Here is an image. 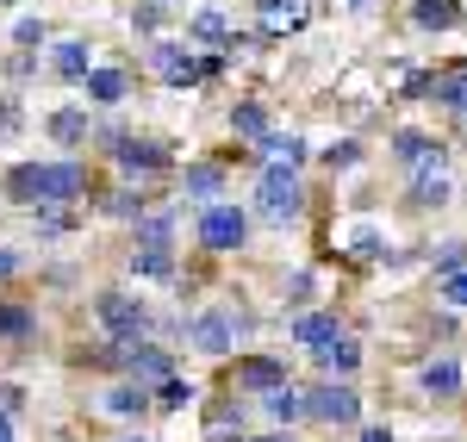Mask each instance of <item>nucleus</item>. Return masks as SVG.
<instances>
[{"label":"nucleus","instance_id":"nucleus-1","mask_svg":"<svg viewBox=\"0 0 467 442\" xmlns=\"http://www.w3.org/2000/svg\"><path fill=\"white\" fill-rule=\"evenodd\" d=\"M88 318H94V331L112 336V343H156V305L144 293H131V287H100V293L88 299Z\"/></svg>","mask_w":467,"mask_h":442},{"label":"nucleus","instance_id":"nucleus-2","mask_svg":"<svg viewBox=\"0 0 467 442\" xmlns=\"http://www.w3.org/2000/svg\"><path fill=\"white\" fill-rule=\"evenodd\" d=\"M250 331H255V318L244 312V305H200V312L187 318V349L206 355V362H224L231 349L244 355Z\"/></svg>","mask_w":467,"mask_h":442},{"label":"nucleus","instance_id":"nucleus-3","mask_svg":"<svg viewBox=\"0 0 467 442\" xmlns=\"http://www.w3.org/2000/svg\"><path fill=\"white\" fill-rule=\"evenodd\" d=\"M299 212H306V181H299V169H262V181H255V193H250V219L287 231V224H299Z\"/></svg>","mask_w":467,"mask_h":442},{"label":"nucleus","instance_id":"nucleus-4","mask_svg":"<svg viewBox=\"0 0 467 442\" xmlns=\"http://www.w3.org/2000/svg\"><path fill=\"white\" fill-rule=\"evenodd\" d=\"M250 212L237 206V200H218L206 212H193V243L206 250V256H237V250H250Z\"/></svg>","mask_w":467,"mask_h":442},{"label":"nucleus","instance_id":"nucleus-5","mask_svg":"<svg viewBox=\"0 0 467 442\" xmlns=\"http://www.w3.org/2000/svg\"><path fill=\"white\" fill-rule=\"evenodd\" d=\"M306 424L361 430V386L356 380H318V386H306Z\"/></svg>","mask_w":467,"mask_h":442},{"label":"nucleus","instance_id":"nucleus-6","mask_svg":"<svg viewBox=\"0 0 467 442\" xmlns=\"http://www.w3.org/2000/svg\"><path fill=\"white\" fill-rule=\"evenodd\" d=\"M112 156V169H119V181H131V187H144L156 181V175H175V149L162 144V138H119V144L107 149Z\"/></svg>","mask_w":467,"mask_h":442},{"label":"nucleus","instance_id":"nucleus-7","mask_svg":"<svg viewBox=\"0 0 467 442\" xmlns=\"http://www.w3.org/2000/svg\"><path fill=\"white\" fill-rule=\"evenodd\" d=\"M37 187H44V206H81V200H100L94 169L81 156H50L37 162Z\"/></svg>","mask_w":467,"mask_h":442},{"label":"nucleus","instance_id":"nucleus-8","mask_svg":"<svg viewBox=\"0 0 467 442\" xmlns=\"http://www.w3.org/2000/svg\"><path fill=\"white\" fill-rule=\"evenodd\" d=\"M144 63L162 75V87H169V94L206 87V63H200V50H193L187 37H156V44L144 50Z\"/></svg>","mask_w":467,"mask_h":442},{"label":"nucleus","instance_id":"nucleus-9","mask_svg":"<svg viewBox=\"0 0 467 442\" xmlns=\"http://www.w3.org/2000/svg\"><path fill=\"white\" fill-rule=\"evenodd\" d=\"M281 386H293L287 355H268V349H244V355L231 362V393H255V399H268V393H281Z\"/></svg>","mask_w":467,"mask_h":442},{"label":"nucleus","instance_id":"nucleus-10","mask_svg":"<svg viewBox=\"0 0 467 442\" xmlns=\"http://www.w3.org/2000/svg\"><path fill=\"white\" fill-rule=\"evenodd\" d=\"M200 437L206 442H250V406L237 393H218L200 406Z\"/></svg>","mask_w":467,"mask_h":442},{"label":"nucleus","instance_id":"nucleus-11","mask_svg":"<svg viewBox=\"0 0 467 442\" xmlns=\"http://www.w3.org/2000/svg\"><path fill=\"white\" fill-rule=\"evenodd\" d=\"M175 349L169 343H131V355H125V380H138L144 393H156V386H169L175 380Z\"/></svg>","mask_w":467,"mask_h":442},{"label":"nucleus","instance_id":"nucleus-12","mask_svg":"<svg viewBox=\"0 0 467 442\" xmlns=\"http://www.w3.org/2000/svg\"><path fill=\"white\" fill-rule=\"evenodd\" d=\"M393 162L405 169V175H431V169H449V144H442L436 131H399Z\"/></svg>","mask_w":467,"mask_h":442},{"label":"nucleus","instance_id":"nucleus-13","mask_svg":"<svg viewBox=\"0 0 467 442\" xmlns=\"http://www.w3.org/2000/svg\"><path fill=\"white\" fill-rule=\"evenodd\" d=\"M94 411H100V417H119V424H138V417L156 411V393H144L138 380H107V386L94 393Z\"/></svg>","mask_w":467,"mask_h":442},{"label":"nucleus","instance_id":"nucleus-14","mask_svg":"<svg viewBox=\"0 0 467 442\" xmlns=\"http://www.w3.org/2000/svg\"><path fill=\"white\" fill-rule=\"evenodd\" d=\"M231 187V169L218 162V156H200V162H187L181 169V200H193V212H206L218 206V193Z\"/></svg>","mask_w":467,"mask_h":442},{"label":"nucleus","instance_id":"nucleus-15","mask_svg":"<svg viewBox=\"0 0 467 442\" xmlns=\"http://www.w3.org/2000/svg\"><path fill=\"white\" fill-rule=\"evenodd\" d=\"M37 305L19 293H0V349H32L37 343Z\"/></svg>","mask_w":467,"mask_h":442},{"label":"nucleus","instance_id":"nucleus-16","mask_svg":"<svg viewBox=\"0 0 467 442\" xmlns=\"http://www.w3.org/2000/svg\"><path fill=\"white\" fill-rule=\"evenodd\" d=\"M337 336H343V318H337V312H324V305L293 312V318H287V343H293V349H306V355L324 349V343H337Z\"/></svg>","mask_w":467,"mask_h":442},{"label":"nucleus","instance_id":"nucleus-17","mask_svg":"<svg viewBox=\"0 0 467 442\" xmlns=\"http://www.w3.org/2000/svg\"><path fill=\"white\" fill-rule=\"evenodd\" d=\"M312 19V0H255V32L262 37H293L306 32Z\"/></svg>","mask_w":467,"mask_h":442},{"label":"nucleus","instance_id":"nucleus-18","mask_svg":"<svg viewBox=\"0 0 467 442\" xmlns=\"http://www.w3.org/2000/svg\"><path fill=\"white\" fill-rule=\"evenodd\" d=\"M175 237H181V206H150L131 224V250H175Z\"/></svg>","mask_w":467,"mask_h":442},{"label":"nucleus","instance_id":"nucleus-19","mask_svg":"<svg viewBox=\"0 0 467 442\" xmlns=\"http://www.w3.org/2000/svg\"><path fill=\"white\" fill-rule=\"evenodd\" d=\"M88 107H125L131 100V69L125 63H94V75L81 81Z\"/></svg>","mask_w":467,"mask_h":442},{"label":"nucleus","instance_id":"nucleus-20","mask_svg":"<svg viewBox=\"0 0 467 442\" xmlns=\"http://www.w3.org/2000/svg\"><path fill=\"white\" fill-rule=\"evenodd\" d=\"M418 386H424V399H436V406H449V399H462L467 374L455 355H431L424 368H418Z\"/></svg>","mask_w":467,"mask_h":442},{"label":"nucleus","instance_id":"nucleus-21","mask_svg":"<svg viewBox=\"0 0 467 442\" xmlns=\"http://www.w3.org/2000/svg\"><path fill=\"white\" fill-rule=\"evenodd\" d=\"M312 368L324 374V380H356L361 374V336H337V343H324V349H312Z\"/></svg>","mask_w":467,"mask_h":442},{"label":"nucleus","instance_id":"nucleus-22","mask_svg":"<svg viewBox=\"0 0 467 442\" xmlns=\"http://www.w3.org/2000/svg\"><path fill=\"white\" fill-rule=\"evenodd\" d=\"M100 219H112V224H138L150 212V193L144 187H131V181H112V187H100Z\"/></svg>","mask_w":467,"mask_h":442},{"label":"nucleus","instance_id":"nucleus-23","mask_svg":"<svg viewBox=\"0 0 467 442\" xmlns=\"http://www.w3.org/2000/svg\"><path fill=\"white\" fill-rule=\"evenodd\" d=\"M44 131H50V144H63V156H75L81 144H94V118L88 107H57L44 118Z\"/></svg>","mask_w":467,"mask_h":442},{"label":"nucleus","instance_id":"nucleus-24","mask_svg":"<svg viewBox=\"0 0 467 442\" xmlns=\"http://www.w3.org/2000/svg\"><path fill=\"white\" fill-rule=\"evenodd\" d=\"M231 138L250 144V156H255V149L275 138V112L262 107V100H237V107H231Z\"/></svg>","mask_w":467,"mask_h":442},{"label":"nucleus","instance_id":"nucleus-25","mask_svg":"<svg viewBox=\"0 0 467 442\" xmlns=\"http://www.w3.org/2000/svg\"><path fill=\"white\" fill-rule=\"evenodd\" d=\"M50 75L81 87V81L94 75V50H88V37H57V44H50Z\"/></svg>","mask_w":467,"mask_h":442},{"label":"nucleus","instance_id":"nucleus-26","mask_svg":"<svg viewBox=\"0 0 467 442\" xmlns=\"http://www.w3.org/2000/svg\"><path fill=\"white\" fill-rule=\"evenodd\" d=\"M449 200H455L449 169H431V175H411V181H405V206H411V212H442Z\"/></svg>","mask_w":467,"mask_h":442},{"label":"nucleus","instance_id":"nucleus-27","mask_svg":"<svg viewBox=\"0 0 467 442\" xmlns=\"http://www.w3.org/2000/svg\"><path fill=\"white\" fill-rule=\"evenodd\" d=\"M125 268H131V281H169V287H181L175 250H131V256H125Z\"/></svg>","mask_w":467,"mask_h":442},{"label":"nucleus","instance_id":"nucleus-28","mask_svg":"<svg viewBox=\"0 0 467 442\" xmlns=\"http://www.w3.org/2000/svg\"><path fill=\"white\" fill-rule=\"evenodd\" d=\"M262 411H268V424H275V430L306 424V386H281V393H268V399H262Z\"/></svg>","mask_w":467,"mask_h":442},{"label":"nucleus","instance_id":"nucleus-29","mask_svg":"<svg viewBox=\"0 0 467 442\" xmlns=\"http://www.w3.org/2000/svg\"><path fill=\"white\" fill-rule=\"evenodd\" d=\"M431 100H436L442 112L467 118V69H442V75H431Z\"/></svg>","mask_w":467,"mask_h":442},{"label":"nucleus","instance_id":"nucleus-30","mask_svg":"<svg viewBox=\"0 0 467 442\" xmlns=\"http://www.w3.org/2000/svg\"><path fill=\"white\" fill-rule=\"evenodd\" d=\"M255 162H262V169H299V162H306V138H293V131H275L268 144L255 149Z\"/></svg>","mask_w":467,"mask_h":442},{"label":"nucleus","instance_id":"nucleus-31","mask_svg":"<svg viewBox=\"0 0 467 442\" xmlns=\"http://www.w3.org/2000/svg\"><path fill=\"white\" fill-rule=\"evenodd\" d=\"M231 19H224V13H218V6H200V13H193V19H187V44H193V50H200V44H231Z\"/></svg>","mask_w":467,"mask_h":442},{"label":"nucleus","instance_id":"nucleus-32","mask_svg":"<svg viewBox=\"0 0 467 442\" xmlns=\"http://www.w3.org/2000/svg\"><path fill=\"white\" fill-rule=\"evenodd\" d=\"M32 231H37V243H57V237L81 231V212H75V206H37V212H32Z\"/></svg>","mask_w":467,"mask_h":442},{"label":"nucleus","instance_id":"nucleus-33","mask_svg":"<svg viewBox=\"0 0 467 442\" xmlns=\"http://www.w3.org/2000/svg\"><path fill=\"white\" fill-rule=\"evenodd\" d=\"M200 399H206V393H200V386H193V380H187V374H175V380H169V386H156V411H162V417H175V411L200 406Z\"/></svg>","mask_w":467,"mask_h":442},{"label":"nucleus","instance_id":"nucleus-34","mask_svg":"<svg viewBox=\"0 0 467 442\" xmlns=\"http://www.w3.org/2000/svg\"><path fill=\"white\" fill-rule=\"evenodd\" d=\"M411 19H418L424 32H449V26H462V6H455V0H418Z\"/></svg>","mask_w":467,"mask_h":442},{"label":"nucleus","instance_id":"nucleus-35","mask_svg":"<svg viewBox=\"0 0 467 442\" xmlns=\"http://www.w3.org/2000/svg\"><path fill=\"white\" fill-rule=\"evenodd\" d=\"M467 268V237H442L431 250V281H442V274H462Z\"/></svg>","mask_w":467,"mask_h":442},{"label":"nucleus","instance_id":"nucleus-36","mask_svg":"<svg viewBox=\"0 0 467 442\" xmlns=\"http://www.w3.org/2000/svg\"><path fill=\"white\" fill-rule=\"evenodd\" d=\"M312 299H318V274H312V268H293L287 274V305L293 312H312Z\"/></svg>","mask_w":467,"mask_h":442},{"label":"nucleus","instance_id":"nucleus-37","mask_svg":"<svg viewBox=\"0 0 467 442\" xmlns=\"http://www.w3.org/2000/svg\"><path fill=\"white\" fill-rule=\"evenodd\" d=\"M26 131V100L19 94H0V144H13Z\"/></svg>","mask_w":467,"mask_h":442},{"label":"nucleus","instance_id":"nucleus-38","mask_svg":"<svg viewBox=\"0 0 467 442\" xmlns=\"http://www.w3.org/2000/svg\"><path fill=\"white\" fill-rule=\"evenodd\" d=\"M436 305H442V312H467V268L436 281Z\"/></svg>","mask_w":467,"mask_h":442},{"label":"nucleus","instance_id":"nucleus-39","mask_svg":"<svg viewBox=\"0 0 467 442\" xmlns=\"http://www.w3.org/2000/svg\"><path fill=\"white\" fill-rule=\"evenodd\" d=\"M349 256H356V262H374V256H387V237H380L374 224H361V231H349Z\"/></svg>","mask_w":467,"mask_h":442},{"label":"nucleus","instance_id":"nucleus-40","mask_svg":"<svg viewBox=\"0 0 467 442\" xmlns=\"http://www.w3.org/2000/svg\"><path fill=\"white\" fill-rule=\"evenodd\" d=\"M13 44H19V50H44V44H50V26H44L37 13H26V19L13 26Z\"/></svg>","mask_w":467,"mask_h":442},{"label":"nucleus","instance_id":"nucleus-41","mask_svg":"<svg viewBox=\"0 0 467 442\" xmlns=\"http://www.w3.org/2000/svg\"><path fill=\"white\" fill-rule=\"evenodd\" d=\"M361 156H368V149H361L356 138H343V144H330V149H324V169H330V175H343V169H356Z\"/></svg>","mask_w":467,"mask_h":442},{"label":"nucleus","instance_id":"nucleus-42","mask_svg":"<svg viewBox=\"0 0 467 442\" xmlns=\"http://www.w3.org/2000/svg\"><path fill=\"white\" fill-rule=\"evenodd\" d=\"M26 268H32V256H26V250H13V243H0V287H13V281H19Z\"/></svg>","mask_w":467,"mask_h":442},{"label":"nucleus","instance_id":"nucleus-43","mask_svg":"<svg viewBox=\"0 0 467 442\" xmlns=\"http://www.w3.org/2000/svg\"><path fill=\"white\" fill-rule=\"evenodd\" d=\"M162 13H169V6H156V0H144V6L131 13V32H144L150 44H156V32H162Z\"/></svg>","mask_w":467,"mask_h":442},{"label":"nucleus","instance_id":"nucleus-44","mask_svg":"<svg viewBox=\"0 0 467 442\" xmlns=\"http://www.w3.org/2000/svg\"><path fill=\"white\" fill-rule=\"evenodd\" d=\"M37 75V50H13V63H6V81H26Z\"/></svg>","mask_w":467,"mask_h":442},{"label":"nucleus","instance_id":"nucleus-45","mask_svg":"<svg viewBox=\"0 0 467 442\" xmlns=\"http://www.w3.org/2000/svg\"><path fill=\"white\" fill-rule=\"evenodd\" d=\"M0 411H6V417L26 411V386H19V380H0Z\"/></svg>","mask_w":467,"mask_h":442},{"label":"nucleus","instance_id":"nucleus-46","mask_svg":"<svg viewBox=\"0 0 467 442\" xmlns=\"http://www.w3.org/2000/svg\"><path fill=\"white\" fill-rule=\"evenodd\" d=\"M356 442H399V437H393V424H361Z\"/></svg>","mask_w":467,"mask_h":442},{"label":"nucleus","instance_id":"nucleus-47","mask_svg":"<svg viewBox=\"0 0 467 442\" xmlns=\"http://www.w3.org/2000/svg\"><path fill=\"white\" fill-rule=\"evenodd\" d=\"M250 442H293V430H262V437H250Z\"/></svg>","mask_w":467,"mask_h":442},{"label":"nucleus","instance_id":"nucleus-48","mask_svg":"<svg viewBox=\"0 0 467 442\" xmlns=\"http://www.w3.org/2000/svg\"><path fill=\"white\" fill-rule=\"evenodd\" d=\"M112 442H156V437H144V430H125V437H112Z\"/></svg>","mask_w":467,"mask_h":442},{"label":"nucleus","instance_id":"nucleus-49","mask_svg":"<svg viewBox=\"0 0 467 442\" xmlns=\"http://www.w3.org/2000/svg\"><path fill=\"white\" fill-rule=\"evenodd\" d=\"M0 442H13V417L6 411H0Z\"/></svg>","mask_w":467,"mask_h":442},{"label":"nucleus","instance_id":"nucleus-50","mask_svg":"<svg viewBox=\"0 0 467 442\" xmlns=\"http://www.w3.org/2000/svg\"><path fill=\"white\" fill-rule=\"evenodd\" d=\"M0 6H19V0H0Z\"/></svg>","mask_w":467,"mask_h":442},{"label":"nucleus","instance_id":"nucleus-51","mask_svg":"<svg viewBox=\"0 0 467 442\" xmlns=\"http://www.w3.org/2000/svg\"><path fill=\"white\" fill-rule=\"evenodd\" d=\"M156 6H175V0H156Z\"/></svg>","mask_w":467,"mask_h":442},{"label":"nucleus","instance_id":"nucleus-52","mask_svg":"<svg viewBox=\"0 0 467 442\" xmlns=\"http://www.w3.org/2000/svg\"><path fill=\"white\" fill-rule=\"evenodd\" d=\"M349 6H368V0H349Z\"/></svg>","mask_w":467,"mask_h":442},{"label":"nucleus","instance_id":"nucleus-53","mask_svg":"<svg viewBox=\"0 0 467 442\" xmlns=\"http://www.w3.org/2000/svg\"><path fill=\"white\" fill-rule=\"evenodd\" d=\"M462 131H467V118H462Z\"/></svg>","mask_w":467,"mask_h":442}]
</instances>
